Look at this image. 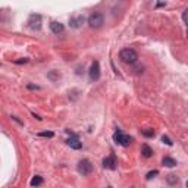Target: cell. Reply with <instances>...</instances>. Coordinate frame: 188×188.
<instances>
[{
	"mask_svg": "<svg viewBox=\"0 0 188 188\" xmlns=\"http://www.w3.org/2000/svg\"><path fill=\"white\" fill-rule=\"evenodd\" d=\"M119 58H121V60L124 63H130V65H132V63L137 62V59H138V54H137V52H135L134 48H122L121 53H119Z\"/></svg>",
	"mask_w": 188,
	"mask_h": 188,
	"instance_id": "cell-1",
	"label": "cell"
},
{
	"mask_svg": "<svg viewBox=\"0 0 188 188\" xmlns=\"http://www.w3.org/2000/svg\"><path fill=\"white\" fill-rule=\"evenodd\" d=\"M104 22V18H103V15L99 13V12H94V13L90 15V18H88V25L91 27V28H100L101 25Z\"/></svg>",
	"mask_w": 188,
	"mask_h": 188,
	"instance_id": "cell-2",
	"label": "cell"
},
{
	"mask_svg": "<svg viewBox=\"0 0 188 188\" xmlns=\"http://www.w3.org/2000/svg\"><path fill=\"white\" fill-rule=\"evenodd\" d=\"M113 140L118 143V144L124 145V147H128V145L132 143V137H130V135H125L122 134L121 131H116L115 134H113Z\"/></svg>",
	"mask_w": 188,
	"mask_h": 188,
	"instance_id": "cell-3",
	"label": "cell"
},
{
	"mask_svg": "<svg viewBox=\"0 0 188 188\" xmlns=\"http://www.w3.org/2000/svg\"><path fill=\"white\" fill-rule=\"evenodd\" d=\"M78 172H79L81 175L91 174V172H93V165L90 163V160H87V159L81 160V162L78 163Z\"/></svg>",
	"mask_w": 188,
	"mask_h": 188,
	"instance_id": "cell-4",
	"label": "cell"
},
{
	"mask_svg": "<svg viewBox=\"0 0 188 188\" xmlns=\"http://www.w3.org/2000/svg\"><path fill=\"white\" fill-rule=\"evenodd\" d=\"M28 24H29V28L31 29H35V31H38L41 28V16L40 15H31L28 19Z\"/></svg>",
	"mask_w": 188,
	"mask_h": 188,
	"instance_id": "cell-5",
	"label": "cell"
},
{
	"mask_svg": "<svg viewBox=\"0 0 188 188\" xmlns=\"http://www.w3.org/2000/svg\"><path fill=\"white\" fill-rule=\"evenodd\" d=\"M90 78L93 81H97L100 78V65H99V62H94L90 68Z\"/></svg>",
	"mask_w": 188,
	"mask_h": 188,
	"instance_id": "cell-6",
	"label": "cell"
},
{
	"mask_svg": "<svg viewBox=\"0 0 188 188\" xmlns=\"http://www.w3.org/2000/svg\"><path fill=\"white\" fill-rule=\"evenodd\" d=\"M66 144L71 147V149H75V150H79L82 147V143L78 140L77 137H71V138H68L66 140Z\"/></svg>",
	"mask_w": 188,
	"mask_h": 188,
	"instance_id": "cell-7",
	"label": "cell"
},
{
	"mask_svg": "<svg viewBox=\"0 0 188 188\" xmlns=\"http://www.w3.org/2000/svg\"><path fill=\"white\" fill-rule=\"evenodd\" d=\"M103 166L106 169H116V159L115 156H109L103 160Z\"/></svg>",
	"mask_w": 188,
	"mask_h": 188,
	"instance_id": "cell-8",
	"label": "cell"
},
{
	"mask_svg": "<svg viewBox=\"0 0 188 188\" xmlns=\"http://www.w3.org/2000/svg\"><path fill=\"white\" fill-rule=\"evenodd\" d=\"M50 29H52V33H54V34H60V33H63L65 27H63V24L58 22V21H53V22L50 24Z\"/></svg>",
	"mask_w": 188,
	"mask_h": 188,
	"instance_id": "cell-9",
	"label": "cell"
},
{
	"mask_svg": "<svg viewBox=\"0 0 188 188\" xmlns=\"http://www.w3.org/2000/svg\"><path fill=\"white\" fill-rule=\"evenodd\" d=\"M162 163H163L165 166H168V168H174V166H176V160L172 159V157H163Z\"/></svg>",
	"mask_w": 188,
	"mask_h": 188,
	"instance_id": "cell-10",
	"label": "cell"
},
{
	"mask_svg": "<svg viewBox=\"0 0 188 188\" xmlns=\"http://www.w3.org/2000/svg\"><path fill=\"white\" fill-rule=\"evenodd\" d=\"M141 153H143V156H144V157H151V155H153V150L150 149L147 144H143V147H141Z\"/></svg>",
	"mask_w": 188,
	"mask_h": 188,
	"instance_id": "cell-11",
	"label": "cell"
},
{
	"mask_svg": "<svg viewBox=\"0 0 188 188\" xmlns=\"http://www.w3.org/2000/svg\"><path fill=\"white\" fill-rule=\"evenodd\" d=\"M41 184H43V178H41V176H34V178L31 179V185H33V187H38Z\"/></svg>",
	"mask_w": 188,
	"mask_h": 188,
	"instance_id": "cell-12",
	"label": "cell"
},
{
	"mask_svg": "<svg viewBox=\"0 0 188 188\" xmlns=\"http://www.w3.org/2000/svg\"><path fill=\"white\" fill-rule=\"evenodd\" d=\"M168 182L169 184H176L178 182V176H176V175H168Z\"/></svg>",
	"mask_w": 188,
	"mask_h": 188,
	"instance_id": "cell-13",
	"label": "cell"
},
{
	"mask_svg": "<svg viewBox=\"0 0 188 188\" xmlns=\"http://www.w3.org/2000/svg\"><path fill=\"white\" fill-rule=\"evenodd\" d=\"M79 22H84V18H82V16H79L78 19H72V21H71V24H72V27H75V28H77L78 25H79Z\"/></svg>",
	"mask_w": 188,
	"mask_h": 188,
	"instance_id": "cell-14",
	"label": "cell"
},
{
	"mask_svg": "<svg viewBox=\"0 0 188 188\" xmlns=\"http://www.w3.org/2000/svg\"><path fill=\"white\" fill-rule=\"evenodd\" d=\"M141 132H143V135H145V137H155V131L153 130H143Z\"/></svg>",
	"mask_w": 188,
	"mask_h": 188,
	"instance_id": "cell-15",
	"label": "cell"
},
{
	"mask_svg": "<svg viewBox=\"0 0 188 188\" xmlns=\"http://www.w3.org/2000/svg\"><path fill=\"white\" fill-rule=\"evenodd\" d=\"M157 174H159L157 170H151V172H149V174H147V176H145V178H147V179H151V178H155Z\"/></svg>",
	"mask_w": 188,
	"mask_h": 188,
	"instance_id": "cell-16",
	"label": "cell"
},
{
	"mask_svg": "<svg viewBox=\"0 0 188 188\" xmlns=\"http://www.w3.org/2000/svg\"><path fill=\"white\" fill-rule=\"evenodd\" d=\"M162 141H163L165 144H168V145H172V144H174V143L170 141V138H169V137H165V135L162 137Z\"/></svg>",
	"mask_w": 188,
	"mask_h": 188,
	"instance_id": "cell-17",
	"label": "cell"
},
{
	"mask_svg": "<svg viewBox=\"0 0 188 188\" xmlns=\"http://www.w3.org/2000/svg\"><path fill=\"white\" fill-rule=\"evenodd\" d=\"M40 135L41 137H53V132H50V131L48 132H40Z\"/></svg>",
	"mask_w": 188,
	"mask_h": 188,
	"instance_id": "cell-18",
	"label": "cell"
},
{
	"mask_svg": "<svg viewBox=\"0 0 188 188\" xmlns=\"http://www.w3.org/2000/svg\"><path fill=\"white\" fill-rule=\"evenodd\" d=\"M28 88H29V90H38L40 87H37V85H31V84H29V85H28Z\"/></svg>",
	"mask_w": 188,
	"mask_h": 188,
	"instance_id": "cell-19",
	"label": "cell"
},
{
	"mask_svg": "<svg viewBox=\"0 0 188 188\" xmlns=\"http://www.w3.org/2000/svg\"><path fill=\"white\" fill-rule=\"evenodd\" d=\"M187 12H188V10H185V12H184V15H182V19H184V22H187Z\"/></svg>",
	"mask_w": 188,
	"mask_h": 188,
	"instance_id": "cell-20",
	"label": "cell"
}]
</instances>
